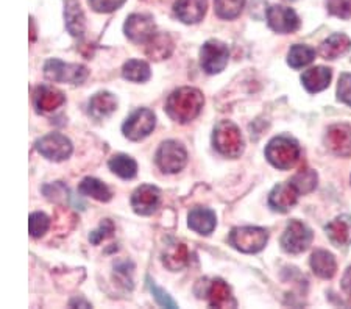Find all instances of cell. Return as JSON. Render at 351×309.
<instances>
[{"instance_id":"1","label":"cell","mask_w":351,"mask_h":309,"mask_svg":"<svg viewBox=\"0 0 351 309\" xmlns=\"http://www.w3.org/2000/svg\"><path fill=\"white\" fill-rule=\"evenodd\" d=\"M205 103L203 94L195 88H180L167 99V112L173 121L188 123L200 114Z\"/></svg>"},{"instance_id":"2","label":"cell","mask_w":351,"mask_h":309,"mask_svg":"<svg viewBox=\"0 0 351 309\" xmlns=\"http://www.w3.org/2000/svg\"><path fill=\"white\" fill-rule=\"evenodd\" d=\"M300 145L295 139L289 136L274 138L265 149V158L276 169L287 171L297 164L300 160Z\"/></svg>"},{"instance_id":"3","label":"cell","mask_w":351,"mask_h":309,"mask_svg":"<svg viewBox=\"0 0 351 309\" xmlns=\"http://www.w3.org/2000/svg\"><path fill=\"white\" fill-rule=\"evenodd\" d=\"M213 144L219 153L228 158H237L243 151V138L241 130L230 121L219 122L213 133Z\"/></svg>"},{"instance_id":"4","label":"cell","mask_w":351,"mask_h":309,"mask_svg":"<svg viewBox=\"0 0 351 309\" xmlns=\"http://www.w3.org/2000/svg\"><path fill=\"white\" fill-rule=\"evenodd\" d=\"M269 240V232L259 227H239L230 234V244L242 253L261 251Z\"/></svg>"},{"instance_id":"5","label":"cell","mask_w":351,"mask_h":309,"mask_svg":"<svg viewBox=\"0 0 351 309\" xmlns=\"http://www.w3.org/2000/svg\"><path fill=\"white\" fill-rule=\"evenodd\" d=\"M44 74L50 82L82 84L88 78V69L82 64H69L60 60H49L44 66Z\"/></svg>"},{"instance_id":"6","label":"cell","mask_w":351,"mask_h":309,"mask_svg":"<svg viewBox=\"0 0 351 309\" xmlns=\"http://www.w3.org/2000/svg\"><path fill=\"white\" fill-rule=\"evenodd\" d=\"M313 238L314 234L309 227L300 221H291L281 236V247L291 255H298V253L308 250Z\"/></svg>"},{"instance_id":"7","label":"cell","mask_w":351,"mask_h":309,"mask_svg":"<svg viewBox=\"0 0 351 309\" xmlns=\"http://www.w3.org/2000/svg\"><path fill=\"white\" fill-rule=\"evenodd\" d=\"M188 162V153L177 140H166L156 151V164L164 173H177Z\"/></svg>"},{"instance_id":"8","label":"cell","mask_w":351,"mask_h":309,"mask_svg":"<svg viewBox=\"0 0 351 309\" xmlns=\"http://www.w3.org/2000/svg\"><path fill=\"white\" fill-rule=\"evenodd\" d=\"M230 50L228 46L217 39L205 42V46L200 50V64L206 74H219L228 64Z\"/></svg>"},{"instance_id":"9","label":"cell","mask_w":351,"mask_h":309,"mask_svg":"<svg viewBox=\"0 0 351 309\" xmlns=\"http://www.w3.org/2000/svg\"><path fill=\"white\" fill-rule=\"evenodd\" d=\"M155 125L156 117L154 114V111L141 108L138 111H134L125 121L122 127V132L130 140H143L155 130Z\"/></svg>"},{"instance_id":"10","label":"cell","mask_w":351,"mask_h":309,"mask_svg":"<svg viewBox=\"0 0 351 309\" xmlns=\"http://www.w3.org/2000/svg\"><path fill=\"white\" fill-rule=\"evenodd\" d=\"M36 150L50 161H64L72 155V143L60 133L45 134L36 143Z\"/></svg>"},{"instance_id":"11","label":"cell","mask_w":351,"mask_h":309,"mask_svg":"<svg viewBox=\"0 0 351 309\" xmlns=\"http://www.w3.org/2000/svg\"><path fill=\"white\" fill-rule=\"evenodd\" d=\"M267 22L271 30L276 33H293L300 28V19L295 11L281 5H275L267 10Z\"/></svg>"},{"instance_id":"12","label":"cell","mask_w":351,"mask_h":309,"mask_svg":"<svg viewBox=\"0 0 351 309\" xmlns=\"http://www.w3.org/2000/svg\"><path fill=\"white\" fill-rule=\"evenodd\" d=\"M160 205V189L152 184H143L133 193L132 206L136 214L150 216Z\"/></svg>"},{"instance_id":"13","label":"cell","mask_w":351,"mask_h":309,"mask_svg":"<svg viewBox=\"0 0 351 309\" xmlns=\"http://www.w3.org/2000/svg\"><path fill=\"white\" fill-rule=\"evenodd\" d=\"M155 22L147 14H132L125 22V35L133 42H147L155 35Z\"/></svg>"},{"instance_id":"14","label":"cell","mask_w":351,"mask_h":309,"mask_svg":"<svg viewBox=\"0 0 351 309\" xmlns=\"http://www.w3.org/2000/svg\"><path fill=\"white\" fill-rule=\"evenodd\" d=\"M326 147L337 156L351 155V128L343 123L332 125L325 136Z\"/></svg>"},{"instance_id":"15","label":"cell","mask_w":351,"mask_h":309,"mask_svg":"<svg viewBox=\"0 0 351 309\" xmlns=\"http://www.w3.org/2000/svg\"><path fill=\"white\" fill-rule=\"evenodd\" d=\"M298 195L300 193L291 182L281 183L271 189L269 195V205L274 211L287 212L292 206L297 205Z\"/></svg>"},{"instance_id":"16","label":"cell","mask_w":351,"mask_h":309,"mask_svg":"<svg viewBox=\"0 0 351 309\" xmlns=\"http://www.w3.org/2000/svg\"><path fill=\"white\" fill-rule=\"evenodd\" d=\"M206 0H177L175 2V14L184 24H197L206 14Z\"/></svg>"},{"instance_id":"17","label":"cell","mask_w":351,"mask_h":309,"mask_svg":"<svg viewBox=\"0 0 351 309\" xmlns=\"http://www.w3.org/2000/svg\"><path fill=\"white\" fill-rule=\"evenodd\" d=\"M332 72L330 67L324 66H315L311 67L306 72H303L302 75V83L303 86L306 88V91L311 94L320 92L330 86Z\"/></svg>"},{"instance_id":"18","label":"cell","mask_w":351,"mask_h":309,"mask_svg":"<svg viewBox=\"0 0 351 309\" xmlns=\"http://www.w3.org/2000/svg\"><path fill=\"white\" fill-rule=\"evenodd\" d=\"M326 234L336 247L351 244V216H339L326 225Z\"/></svg>"},{"instance_id":"19","label":"cell","mask_w":351,"mask_h":309,"mask_svg":"<svg viewBox=\"0 0 351 309\" xmlns=\"http://www.w3.org/2000/svg\"><path fill=\"white\" fill-rule=\"evenodd\" d=\"M189 228L194 230L198 234H211L217 225V219L214 211L209 210V208H194L189 212Z\"/></svg>"},{"instance_id":"20","label":"cell","mask_w":351,"mask_h":309,"mask_svg":"<svg viewBox=\"0 0 351 309\" xmlns=\"http://www.w3.org/2000/svg\"><path fill=\"white\" fill-rule=\"evenodd\" d=\"M351 47V41L343 33H334L328 39L322 42L319 53L325 60H336L339 56L345 55Z\"/></svg>"},{"instance_id":"21","label":"cell","mask_w":351,"mask_h":309,"mask_svg":"<svg viewBox=\"0 0 351 309\" xmlns=\"http://www.w3.org/2000/svg\"><path fill=\"white\" fill-rule=\"evenodd\" d=\"M145 44L147 56L155 61L166 60L173 52V41L171 36L166 35V33H155Z\"/></svg>"},{"instance_id":"22","label":"cell","mask_w":351,"mask_h":309,"mask_svg":"<svg viewBox=\"0 0 351 309\" xmlns=\"http://www.w3.org/2000/svg\"><path fill=\"white\" fill-rule=\"evenodd\" d=\"M117 108V100L110 92H99L89 100V114L95 121H101L110 117Z\"/></svg>"},{"instance_id":"23","label":"cell","mask_w":351,"mask_h":309,"mask_svg":"<svg viewBox=\"0 0 351 309\" xmlns=\"http://www.w3.org/2000/svg\"><path fill=\"white\" fill-rule=\"evenodd\" d=\"M311 267H313V272L317 277L324 280L332 278L337 271L336 260H334V256L326 250H315L313 253V256H311Z\"/></svg>"},{"instance_id":"24","label":"cell","mask_w":351,"mask_h":309,"mask_svg":"<svg viewBox=\"0 0 351 309\" xmlns=\"http://www.w3.org/2000/svg\"><path fill=\"white\" fill-rule=\"evenodd\" d=\"M64 100L63 92L50 86H39L35 92V105L43 112L55 111L64 103Z\"/></svg>"},{"instance_id":"25","label":"cell","mask_w":351,"mask_h":309,"mask_svg":"<svg viewBox=\"0 0 351 309\" xmlns=\"http://www.w3.org/2000/svg\"><path fill=\"white\" fill-rule=\"evenodd\" d=\"M209 305L214 308H234L236 300L231 295L228 284L222 280H214L208 289Z\"/></svg>"},{"instance_id":"26","label":"cell","mask_w":351,"mask_h":309,"mask_svg":"<svg viewBox=\"0 0 351 309\" xmlns=\"http://www.w3.org/2000/svg\"><path fill=\"white\" fill-rule=\"evenodd\" d=\"M189 261V251L188 247L181 243H173L167 245L166 253H164L162 262L169 271L177 272L180 269H183Z\"/></svg>"},{"instance_id":"27","label":"cell","mask_w":351,"mask_h":309,"mask_svg":"<svg viewBox=\"0 0 351 309\" xmlns=\"http://www.w3.org/2000/svg\"><path fill=\"white\" fill-rule=\"evenodd\" d=\"M66 27L72 36H82L84 32V16L80 3L77 0H67L66 10Z\"/></svg>"},{"instance_id":"28","label":"cell","mask_w":351,"mask_h":309,"mask_svg":"<svg viewBox=\"0 0 351 309\" xmlns=\"http://www.w3.org/2000/svg\"><path fill=\"white\" fill-rule=\"evenodd\" d=\"M315 58V50L313 47L303 46V44H295L289 50L287 55V63L293 69H300V67H304L311 64Z\"/></svg>"},{"instance_id":"29","label":"cell","mask_w":351,"mask_h":309,"mask_svg":"<svg viewBox=\"0 0 351 309\" xmlns=\"http://www.w3.org/2000/svg\"><path fill=\"white\" fill-rule=\"evenodd\" d=\"M122 75H123V78H127V80L134 82V83L147 82L152 75L150 66L147 64L145 61L130 60L128 63L123 64Z\"/></svg>"},{"instance_id":"30","label":"cell","mask_w":351,"mask_h":309,"mask_svg":"<svg viewBox=\"0 0 351 309\" xmlns=\"http://www.w3.org/2000/svg\"><path fill=\"white\" fill-rule=\"evenodd\" d=\"M80 193L83 195L93 197V199L99 201H108L111 199V190L108 189L105 183H101L97 178H84L80 183Z\"/></svg>"},{"instance_id":"31","label":"cell","mask_w":351,"mask_h":309,"mask_svg":"<svg viewBox=\"0 0 351 309\" xmlns=\"http://www.w3.org/2000/svg\"><path fill=\"white\" fill-rule=\"evenodd\" d=\"M110 169L123 180H130L136 175L138 172V164L136 161L128 155H116L110 160Z\"/></svg>"},{"instance_id":"32","label":"cell","mask_w":351,"mask_h":309,"mask_svg":"<svg viewBox=\"0 0 351 309\" xmlns=\"http://www.w3.org/2000/svg\"><path fill=\"white\" fill-rule=\"evenodd\" d=\"M245 0H214L216 14L220 19H234L242 13Z\"/></svg>"},{"instance_id":"33","label":"cell","mask_w":351,"mask_h":309,"mask_svg":"<svg viewBox=\"0 0 351 309\" xmlns=\"http://www.w3.org/2000/svg\"><path fill=\"white\" fill-rule=\"evenodd\" d=\"M291 183L297 188L300 194H309L317 186V173L313 169H304L291 180Z\"/></svg>"},{"instance_id":"34","label":"cell","mask_w":351,"mask_h":309,"mask_svg":"<svg viewBox=\"0 0 351 309\" xmlns=\"http://www.w3.org/2000/svg\"><path fill=\"white\" fill-rule=\"evenodd\" d=\"M50 228V219L44 212H33L28 219V232L33 238H41Z\"/></svg>"},{"instance_id":"35","label":"cell","mask_w":351,"mask_h":309,"mask_svg":"<svg viewBox=\"0 0 351 309\" xmlns=\"http://www.w3.org/2000/svg\"><path fill=\"white\" fill-rule=\"evenodd\" d=\"M326 8L330 14L336 16V18H351V0H326Z\"/></svg>"},{"instance_id":"36","label":"cell","mask_w":351,"mask_h":309,"mask_svg":"<svg viewBox=\"0 0 351 309\" xmlns=\"http://www.w3.org/2000/svg\"><path fill=\"white\" fill-rule=\"evenodd\" d=\"M147 283H149V289H150L152 294H154L155 300L158 301V305L162 306V308H171V309L178 308V305L175 303V300H172V297L169 295L164 289L158 288V286L155 284V281H152V278H147Z\"/></svg>"},{"instance_id":"37","label":"cell","mask_w":351,"mask_h":309,"mask_svg":"<svg viewBox=\"0 0 351 309\" xmlns=\"http://www.w3.org/2000/svg\"><path fill=\"white\" fill-rule=\"evenodd\" d=\"M337 99L351 106V74H342L337 84Z\"/></svg>"},{"instance_id":"38","label":"cell","mask_w":351,"mask_h":309,"mask_svg":"<svg viewBox=\"0 0 351 309\" xmlns=\"http://www.w3.org/2000/svg\"><path fill=\"white\" fill-rule=\"evenodd\" d=\"M114 233V225H112V222L111 221H108V219H106V221H104L100 223V227L95 230V232H93L89 234V240L93 244H100L101 240H105L106 238H110V236Z\"/></svg>"},{"instance_id":"39","label":"cell","mask_w":351,"mask_h":309,"mask_svg":"<svg viewBox=\"0 0 351 309\" xmlns=\"http://www.w3.org/2000/svg\"><path fill=\"white\" fill-rule=\"evenodd\" d=\"M125 3V0H89L90 8L97 13H112L117 8H121Z\"/></svg>"},{"instance_id":"40","label":"cell","mask_w":351,"mask_h":309,"mask_svg":"<svg viewBox=\"0 0 351 309\" xmlns=\"http://www.w3.org/2000/svg\"><path fill=\"white\" fill-rule=\"evenodd\" d=\"M44 194L49 200H53V201L64 200L67 197V188H64L63 183L47 184V186H44Z\"/></svg>"},{"instance_id":"41","label":"cell","mask_w":351,"mask_h":309,"mask_svg":"<svg viewBox=\"0 0 351 309\" xmlns=\"http://www.w3.org/2000/svg\"><path fill=\"white\" fill-rule=\"evenodd\" d=\"M342 289L345 294H348L351 297V266L347 269V272H345L342 277Z\"/></svg>"},{"instance_id":"42","label":"cell","mask_w":351,"mask_h":309,"mask_svg":"<svg viewBox=\"0 0 351 309\" xmlns=\"http://www.w3.org/2000/svg\"><path fill=\"white\" fill-rule=\"evenodd\" d=\"M287 2H297V0H287Z\"/></svg>"}]
</instances>
